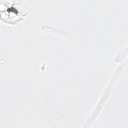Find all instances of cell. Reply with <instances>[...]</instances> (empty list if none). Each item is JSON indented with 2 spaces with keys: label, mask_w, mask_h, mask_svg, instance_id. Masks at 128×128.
I'll use <instances>...</instances> for the list:
<instances>
[{
  "label": "cell",
  "mask_w": 128,
  "mask_h": 128,
  "mask_svg": "<svg viewBox=\"0 0 128 128\" xmlns=\"http://www.w3.org/2000/svg\"><path fill=\"white\" fill-rule=\"evenodd\" d=\"M8 6V7L4 6V15L1 16V18L2 16L4 18L2 19L4 21H7L8 22L14 24L17 21L21 19V18L24 16L25 10H20L18 6L20 5L19 4H9L6 3Z\"/></svg>",
  "instance_id": "obj_1"
}]
</instances>
